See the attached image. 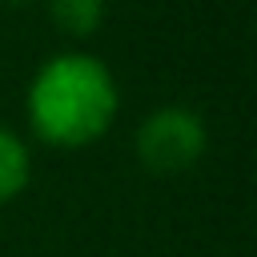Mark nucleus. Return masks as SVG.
I'll use <instances>...</instances> for the list:
<instances>
[{"instance_id":"nucleus-1","label":"nucleus","mask_w":257,"mask_h":257,"mask_svg":"<svg viewBox=\"0 0 257 257\" xmlns=\"http://www.w3.org/2000/svg\"><path fill=\"white\" fill-rule=\"evenodd\" d=\"M120 112V88L104 60L92 52L48 56L24 92V116L40 145L88 149L96 145Z\"/></svg>"},{"instance_id":"nucleus-3","label":"nucleus","mask_w":257,"mask_h":257,"mask_svg":"<svg viewBox=\"0 0 257 257\" xmlns=\"http://www.w3.org/2000/svg\"><path fill=\"white\" fill-rule=\"evenodd\" d=\"M32 181V153L20 133L0 124V205L16 201Z\"/></svg>"},{"instance_id":"nucleus-2","label":"nucleus","mask_w":257,"mask_h":257,"mask_svg":"<svg viewBox=\"0 0 257 257\" xmlns=\"http://www.w3.org/2000/svg\"><path fill=\"white\" fill-rule=\"evenodd\" d=\"M209 149L205 120L185 104H161L137 124V161L153 177H177L193 169Z\"/></svg>"},{"instance_id":"nucleus-4","label":"nucleus","mask_w":257,"mask_h":257,"mask_svg":"<svg viewBox=\"0 0 257 257\" xmlns=\"http://www.w3.org/2000/svg\"><path fill=\"white\" fill-rule=\"evenodd\" d=\"M52 24L64 36H92L104 24V0H44Z\"/></svg>"},{"instance_id":"nucleus-5","label":"nucleus","mask_w":257,"mask_h":257,"mask_svg":"<svg viewBox=\"0 0 257 257\" xmlns=\"http://www.w3.org/2000/svg\"><path fill=\"white\" fill-rule=\"evenodd\" d=\"M4 4H32V0H4Z\"/></svg>"}]
</instances>
